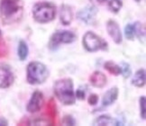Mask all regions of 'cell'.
Returning a JSON list of instances; mask_svg holds the SVG:
<instances>
[{
	"label": "cell",
	"mask_w": 146,
	"mask_h": 126,
	"mask_svg": "<svg viewBox=\"0 0 146 126\" xmlns=\"http://www.w3.org/2000/svg\"><path fill=\"white\" fill-rule=\"evenodd\" d=\"M23 10L21 0H0V18L5 25L18 22L23 15Z\"/></svg>",
	"instance_id": "cell-1"
},
{
	"label": "cell",
	"mask_w": 146,
	"mask_h": 126,
	"mask_svg": "<svg viewBox=\"0 0 146 126\" xmlns=\"http://www.w3.org/2000/svg\"><path fill=\"white\" fill-rule=\"evenodd\" d=\"M54 94L64 105H72L76 102L74 85L71 78H60L54 84Z\"/></svg>",
	"instance_id": "cell-2"
},
{
	"label": "cell",
	"mask_w": 146,
	"mask_h": 126,
	"mask_svg": "<svg viewBox=\"0 0 146 126\" xmlns=\"http://www.w3.org/2000/svg\"><path fill=\"white\" fill-rule=\"evenodd\" d=\"M47 67L42 62L32 61L27 66V82L31 85H41L49 78Z\"/></svg>",
	"instance_id": "cell-3"
},
{
	"label": "cell",
	"mask_w": 146,
	"mask_h": 126,
	"mask_svg": "<svg viewBox=\"0 0 146 126\" xmlns=\"http://www.w3.org/2000/svg\"><path fill=\"white\" fill-rule=\"evenodd\" d=\"M33 15L41 24L52 22L56 15V7L50 2H38L33 7Z\"/></svg>",
	"instance_id": "cell-4"
},
{
	"label": "cell",
	"mask_w": 146,
	"mask_h": 126,
	"mask_svg": "<svg viewBox=\"0 0 146 126\" xmlns=\"http://www.w3.org/2000/svg\"><path fill=\"white\" fill-rule=\"evenodd\" d=\"M82 42L84 48L89 52H96L98 50L108 49V42L93 32H87L84 34Z\"/></svg>",
	"instance_id": "cell-5"
},
{
	"label": "cell",
	"mask_w": 146,
	"mask_h": 126,
	"mask_svg": "<svg viewBox=\"0 0 146 126\" xmlns=\"http://www.w3.org/2000/svg\"><path fill=\"white\" fill-rule=\"evenodd\" d=\"M77 36L70 31H57L55 32L50 39L48 47L50 50H55L61 43H72L75 42Z\"/></svg>",
	"instance_id": "cell-6"
},
{
	"label": "cell",
	"mask_w": 146,
	"mask_h": 126,
	"mask_svg": "<svg viewBox=\"0 0 146 126\" xmlns=\"http://www.w3.org/2000/svg\"><path fill=\"white\" fill-rule=\"evenodd\" d=\"M43 104H44L43 94L41 91H35V92L33 93L31 99L28 102L26 109L31 113H37L42 109Z\"/></svg>",
	"instance_id": "cell-7"
},
{
	"label": "cell",
	"mask_w": 146,
	"mask_h": 126,
	"mask_svg": "<svg viewBox=\"0 0 146 126\" xmlns=\"http://www.w3.org/2000/svg\"><path fill=\"white\" fill-rule=\"evenodd\" d=\"M98 14V9L94 5H88V7L81 9L78 13L77 16L81 22L85 23L86 25L94 24L96 15Z\"/></svg>",
	"instance_id": "cell-8"
},
{
	"label": "cell",
	"mask_w": 146,
	"mask_h": 126,
	"mask_svg": "<svg viewBox=\"0 0 146 126\" xmlns=\"http://www.w3.org/2000/svg\"><path fill=\"white\" fill-rule=\"evenodd\" d=\"M15 81L14 74L7 65L0 66V88H8Z\"/></svg>",
	"instance_id": "cell-9"
},
{
	"label": "cell",
	"mask_w": 146,
	"mask_h": 126,
	"mask_svg": "<svg viewBox=\"0 0 146 126\" xmlns=\"http://www.w3.org/2000/svg\"><path fill=\"white\" fill-rule=\"evenodd\" d=\"M106 30L109 34V36L113 39V41L116 44H120L123 41L122 32L118 24L114 20H109L106 23Z\"/></svg>",
	"instance_id": "cell-10"
},
{
	"label": "cell",
	"mask_w": 146,
	"mask_h": 126,
	"mask_svg": "<svg viewBox=\"0 0 146 126\" xmlns=\"http://www.w3.org/2000/svg\"><path fill=\"white\" fill-rule=\"evenodd\" d=\"M106 81H108V78H106V75L101 71H94L91 76L89 77V82L95 88H102L106 85Z\"/></svg>",
	"instance_id": "cell-11"
},
{
	"label": "cell",
	"mask_w": 146,
	"mask_h": 126,
	"mask_svg": "<svg viewBox=\"0 0 146 126\" xmlns=\"http://www.w3.org/2000/svg\"><path fill=\"white\" fill-rule=\"evenodd\" d=\"M73 19V12L70 7L62 5L60 10V20L64 25H69Z\"/></svg>",
	"instance_id": "cell-12"
},
{
	"label": "cell",
	"mask_w": 146,
	"mask_h": 126,
	"mask_svg": "<svg viewBox=\"0 0 146 126\" xmlns=\"http://www.w3.org/2000/svg\"><path fill=\"white\" fill-rule=\"evenodd\" d=\"M118 93H119V91L116 87L110 88L103 96L102 105L106 107V106L111 105L112 104H114V103L116 101L117 97H118Z\"/></svg>",
	"instance_id": "cell-13"
},
{
	"label": "cell",
	"mask_w": 146,
	"mask_h": 126,
	"mask_svg": "<svg viewBox=\"0 0 146 126\" xmlns=\"http://www.w3.org/2000/svg\"><path fill=\"white\" fill-rule=\"evenodd\" d=\"M146 82V73L144 68H141L136 71L132 79V85L136 88H143Z\"/></svg>",
	"instance_id": "cell-14"
},
{
	"label": "cell",
	"mask_w": 146,
	"mask_h": 126,
	"mask_svg": "<svg viewBox=\"0 0 146 126\" xmlns=\"http://www.w3.org/2000/svg\"><path fill=\"white\" fill-rule=\"evenodd\" d=\"M47 114L50 117V121H52V124H54L55 123V119H56V115H57V108H56V105H55V101L53 98L50 99V101L48 102L47 105Z\"/></svg>",
	"instance_id": "cell-15"
},
{
	"label": "cell",
	"mask_w": 146,
	"mask_h": 126,
	"mask_svg": "<svg viewBox=\"0 0 146 126\" xmlns=\"http://www.w3.org/2000/svg\"><path fill=\"white\" fill-rule=\"evenodd\" d=\"M104 68L112 75L118 76L121 74V67L115 64L113 61H106L104 64Z\"/></svg>",
	"instance_id": "cell-16"
},
{
	"label": "cell",
	"mask_w": 146,
	"mask_h": 126,
	"mask_svg": "<svg viewBox=\"0 0 146 126\" xmlns=\"http://www.w3.org/2000/svg\"><path fill=\"white\" fill-rule=\"evenodd\" d=\"M114 123L115 124V120L113 118H111L109 115H100L98 117L95 121L93 122V125H99V126H104V125H109Z\"/></svg>",
	"instance_id": "cell-17"
},
{
	"label": "cell",
	"mask_w": 146,
	"mask_h": 126,
	"mask_svg": "<svg viewBox=\"0 0 146 126\" xmlns=\"http://www.w3.org/2000/svg\"><path fill=\"white\" fill-rule=\"evenodd\" d=\"M18 57L21 60H25L28 57V53H29V49H28L27 44L25 41H20L18 45Z\"/></svg>",
	"instance_id": "cell-18"
},
{
	"label": "cell",
	"mask_w": 146,
	"mask_h": 126,
	"mask_svg": "<svg viewBox=\"0 0 146 126\" xmlns=\"http://www.w3.org/2000/svg\"><path fill=\"white\" fill-rule=\"evenodd\" d=\"M134 27V34L138 37L140 41L145 39V26L143 24L140 22H136L135 24L133 25Z\"/></svg>",
	"instance_id": "cell-19"
},
{
	"label": "cell",
	"mask_w": 146,
	"mask_h": 126,
	"mask_svg": "<svg viewBox=\"0 0 146 126\" xmlns=\"http://www.w3.org/2000/svg\"><path fill=\"white\" fill-rule=\"evenodd\" d=\"M123 7V2L121 0H110L108 3V8L111 12L113 13H118L120 9Z\"/></svg>",
	"instance_id": "cell-20"
},
{
	"label": "cell",
	"mask_w": 146,
	"mask_h": 126,
	"mask_svg": "<svg viewBox=\"0 0 146 126\" xmlns=\"http://www.w3.org/2000/svg\"><path fill=\"white\" fill-rule=\"evenodd\" d=\"M121 73L123 74V78H128L132 75L131 66L126 62H122V64H121Z\"/></svg>",
	"instance_id": "cell-21"
},
{
	"label": "cell",
	"mask_w": 146,
	"mask_h": 126,
	"mask_svg": "<svg viewBox=\"0 0 146 126\" xmlns=\"http://www.w3.org/2000/svg\"><path fill=\"white\" fill-rule=\"evenodd\" d=\"M125 37L130 40V41H133V38H134V27L133 25L132 24H128L125 27Z\"/></svg>",
	"instance_id": "cell-22"
},
{
	"label": "cell",
	"mask_w": 146,
	"mask_h": 126,
	"mask_svg": "<svg viewBox=\"0 0 146 126\" xmlns=\"http://www.w3.org/2000/svg\"><path fill=\"white\" fill-rule=\"evenodd\" d=\"M140 111H141V118L145 120L146 118V98L143 95L140 98Z\"/></svg>",
	"instance_id": "cell-23"
},
{
	"label": "cell",
	"mask_w": 146,
	"mask_h": 126,
	"mask_svg": "<svg viewBox=\"0 0 146 126\" xmlns=\"http://www.w3.org/2000/svg\"><path fill=\"white\" fill-rule=\"evenodd\" d=\"M61 123L63 125H70V126H74L76 124V121L75 119L73 118L71 115H65L62 119V121H61Z\"/></svg>",
	"instance_id": "cell-24"
},
{
	"label": "cell",
	"mask_w": 146,
	"mask_h": 126,
	"mask_svg": "<svg viewBox=\"0 0 146 126\" xmlns=\"http://www.w3.org/2000/svg\"><path fill=\"white\" fill-rule=\"evenodd\" d=\"M88 104L90 105H96L98 104V95H96V94H91L88 97Z\"/></svg>",
	"instance_id": "cell-25"
},
{
	"label": "cell",
	"mask_w": 146,
	"mask_h": 126,
	"mask_svg": "<svg viewBox=\"0 0 146 126\" xmlns=\"http://www.w3.org/2000/svg\"><path fill=\"white\" fill-rule=\"evenodd\" d=\"M75 96H76V98L80 99V100H84L85 99V96H86L85 90H83L81 88H78L77 90V92L75 93Z\"/></svg>",
	"instance_id": "cell-26"
},
{
	"label": "cell",
	"mask_w": 146,
	"mask_h": 126,
	"mask_svg": "<svg viewBox=\"0 0 146 126\" xmlns=\"http://www.w3.org/2000/svg\"><path fill=\"white\" fill-rule=\"evenodd\" d=\"M19 125H30V122L27 118H24L21 122L18 123Z\"/></svg>",
	"instance_id": "cell-27"
},
{
	"label": "cell",
	"mask_w": 146,
	"mask_h": 126,
	"mask_svg": "<svg viewBox=\"0 0 146 126\" xmlns=\"http://www.w3.org/2000/svg\"><path fill=\"white\" fill-rule=\"evenodd\" d=\"M8 125V122L3 117H0V126H7Z\"/></svg>",
	"instance_id": "cell-28"
},
{
	"label": "cell",
	"mask_w": 146,
	"mask_h": 126,
	"mask_svg": "<svg viewBox=\"0 0 146 126\" xmlns=\"http://www.w3.org/2000/svg\"><path fill=\"white\" fill-rule=\"evenodd\" d=\"M97 1H98V3H100V4H102V3L106 2V0H97Z\"/></svg>",
	"instance_id": "cell-29"
},
{
	"label": "cell",
	"mask_w": 146,
	"mask_h": 126,
	"mask_svg": "<svg viewBox=\"0 0 146 126\" xmlns=\"http://www.w3.org/2000/svg\"><path fill=\"white\" fill-rule=\"evenodd\" d=\"M1 37H2V33H1V31H0V39H1Z\"/></svg>",
	"instance_id": "cell-30"
},
{
	"label": "cell",
	"mask_w": 146,
	"mask_h": 126,
	"mask_svg": "<svg viewBox=\"0 0 146 126\" xmlns=\"http://www.w3.org/2000/svg\"><path fill=\"white\" fill-rule=\"evenodd\" d=\"M135 1H136V2H140V1H141V0H135Z\"/></svg>",
	"instance_id": "cell-31"
}]
</instances>
